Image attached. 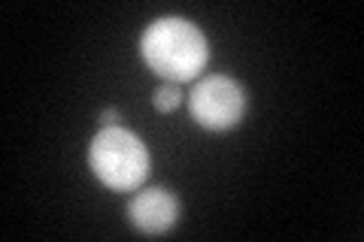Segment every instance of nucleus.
I'll return each instance as SVG.
<instances>
[{
	"mask_svg": "<svg viewBox=\"0 0 364 242\" xmlns=\"http://www.w3.org/2000/svg\"><path fill=\"white\" fill-rule=\"evenodd\" d=\"M119 121H122L119 109H104L100 112V124H104V128H119Z\"/></svg>",
	"mask_w": 364,
	"mask_h": 242,
	"instance_id": "nucleus-6",
	"label": "nucleus"
},
{
	"mask_svg": "<svg viewBox=\"0 0 364 242\" xmlns=\"http://www.w3.org/2000/svg\"><path fill=\"white\" fill-rule=\"evenodd\" d=\"M188 112L207 131H231L246 112V94L231 76H207L191 88Z\"/></svg>",
	"mask_w": 364,
	"mask_h": 242,
	"instance_id": "nucleus-3",
	"label": "nucleus"
},
{
	"mask_svg": "<svg viewBox=\"0 0 364 242\" xmlns=\"http://www.w3.org/2000/svg\"><path fill=\"white\" fill-rule=\"evenodd\" d=\"M131 224L146 236H161L179 221V200L167 188H146L128 203Z\"/></svg>",
	"mask_w": 364,
	"mask_h": 242,
	"instance_id": "nucleus-4",
	"label": "nucleus"
},
{
	"mask_svg": "<svg viewBox=\"0 0 364 242\" xmlns=\"http://www.w3.org/2000/svg\"><path fill=\"white\" fill-rule=\"evenodd\" d=\"M152 106L158 109V112H173V109H179L182 106V88L179 85H173V82H167V85H161L152 94Z\"/></svg>",
	"mask_w": 364,
	"mask_h": 242,
	"instance_id": "nucleus-5",
	"label": "nucleus"
},
{
	"mask_svg": "<svg viewBox=\"0 0 364 242\" xmlns=\"http://www.w3.org/2000/svg\"><path fill=\"white\" fill-rule=\"evenodd\" d=\"M91 172L112 191H136L149 176V152L124 128H104L88 145Z\"/></svg>",
	"mask_w": 364,
	"mask_h": 242,
	"instance_id": "nucleus-2",
	"label": "nucleus"
},
{
	"mask_svg": "<svg viewBox=\"0 0 364 242\" xmlns=\"http://www.w3.org/2000/svg\"><path fill=\"white\" fill-rule=\"evenodd\" d=\"M140 55L155 76L179 85L203 73V67L210 61V43L203 37V31L191 25L188 18L167 16L152 21L143 31Z\"/></svg>",
	"mask_w": 364,
	"mask_h": 242,
	"instance_id": "nucleus-1",
	"label": "nucleus"
}]
</instances>
